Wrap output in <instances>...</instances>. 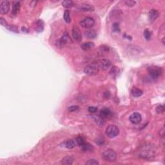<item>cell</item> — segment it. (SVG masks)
<instances>
[{
  "mask_svg": "<svg viewBox=\"0 0 165 165\" xmlns=\"http://www.w3.org/2000/svg\"><path fill=\"white\" fill-rule=\"evenodd\" d=\"M156 147L153 144L145 143L141 145L138 150V155L143 159H150L155 156Z\"/></svg>",
  "mask_w": 165,
  "mask_h": 165,
  "instance_id": "obj_1",
  "label": "cell"
},
{
  "mask_svg": "<svg viewBox=\"0 0 165 165\" xmlns=\"http://www.w3.org/2000/svg\"><path fill=\"white\" fill-rule=\"evenodd\" d=\"M103 159L108 162H113L117 159V153L113 150L108 149L102 154Z\"/></svg>",
  "mask_w": 165,
  "mask_h": 165,
  "instance_id": "obj_2",
  "label": "cell"
},
{
  "mask_svg": "<svg viewBox=\"0 0 165 165\" xmlns=\"http://www.w3.org/2000/svg\"><path fill=\"white\" fill-rule=\"evenodd\" d=\"M150 76L153 79H157L161 76L163 73V69L157 66H150L147 69Z\"/></svg>",
  "mask_w": 165,
  "mask_h": 165,
  "instance_id": "obj_3",
  "label": "cell"
},
{
  "mask_svg": "<svg viewBox=\"0 0 165 165\" xmlns=\"http://www.w3.org/2000/svg\"><path fill=\"white\" fill-rule=\"evenodd\" d=\"M99 71V67L98 63H94L86 66L84 69V72L88 76H94L98 73Z\"/></svg>",
  "mask_w": 165,
  "mask_h": 165,
  "instance_id": "obj_4",
  "label": "cell"
},
{
  "mask_svg": "<svg viewBox=\"0 0 165 165\" xmlns=\"http://www.w3.org/2000/svg\"><path fill=\"white\" fill-rule=\"evenodd\" d=\"M119 134V129L116 125H110L106 129V134L108 137L113 138L117 137Z\"/></svg>",
  "mask_w": 165,
  "mask_h": 165,
  "instance_id": "obj_5",
  "label": "cell"
},
{
  "mask_svg": "<svg viewBox=\"0 0 165 165\" xmlns=\"http://www.w3.org/2000/svg\"><path fill=\"white\" fill-rule=\"evenodd\" d=\"M80 25L85 29H90L95 25V20L91 17L84 18L80 21Z\"/></svg>",
  "mask_w": 165,
  "mask_h": 165,
  "instance_id": "obj_6",
  "label": "cell"
},
{
  "mask_svg": "<svg viewBox=\"0 0 165 165\" xmlns=\"http://www.w3.org/2000/svg\"><path fill=\"white\" fill-rule=\"evenodd\" d=\"M69 37L67 33H65L64 35L63 36V37H62L61 38L57 40V41H55V46L58 47V48H63V47L67 43V41L68 40H69Z\"/></svg>",
  "mask_w": 165,
  "mask_h": 165,
  "instance_id": "obj_7",
  "label": "cell"
},
{
  "mask_svg": "<svg viewBox=\"0 0 165 165\" xmlns=\"http://www.w3.org/2000/svg\"><path fill=\"white\" fill-rule=\"evenodd\" d=\"M98 64L99 65V67L101 68L102 70H108V69L110 67L112 63H111V61L109 59H101V60L98 62Z\"/></svg>",
  "mask_w": 165,
  "mask_h": 165,
  "instance_id": "obj_8",
  "label": "cell"
},
{
  "mask_svg": "<svg viewBox=\"0 0 165 165\" xmlns=\"http://www.w3.org/2000/svg\"><path fill=\"white\" fill-rule=\"evenodd\" d=\"M130 121L133 124H139L142 121V116L138 112H134L130 116Z\"/></svg>",
  "mask_w": 165,
  "mask_h": 165,
  "instance_id": "obj_9",
  "label": "cell"
},
{
  "mask_svg": "<svg viewBox=\"0 0 165 165\" xmlns=\"http://www.w3.org/2000/svg\"><path fill=\"white\" fill-rule=\"evenodd\" d=\"M10 9V3L8 1H3L0 3V13L1 14H6L9 12Z\"/></svg>",
  "mask_w": 165,
  "mask_h": 165,
  "instance_id": "obj_10",
  "label": "cell"
},
{
  "mask_svg": "<svg viewBox=\"0 0 165 165\" xmlns=\"http://www.w3.org/2000/svg\"><path fill=\"white\" fill-rule=\"evenodd\" d=\"M72 36L76 41H81V39H82V36H81V33L80 32V30L79 28L77 27H73L72 30Z\"/></svg>",
  "mask_w": 165,
  "mask_h": 165,
  "instance_id": "obj_11",
  "label": "cell"
},
{
  "mask_svg": "<svg viewBox=\"0 0 165 165\" xmlns=\"http://www.w3.org/2000/svg\"><path fill=\"white\" fill-rule=\"evenodd\" d=\"M77 9L83 12H92L94 10V7L90 4L83 3L77 7Z\"/></svg>",
  "mask_w": 165,
  "mask_h": 165,
  "instance_id": "obj_12",
  "label": "cell"
},
{
  "mask_svg": "<svg viewBox=\"0 0 165 165\" xmlns=\"http://www.w3.org/2000/svg\"><path fill=\"white\" fill-rule=\"evenodd\" d=\"M159 16V13L157 10L152 9L148 13V18H149V20L150 21H153L156 20L158 18Z\"/></svg>",
  "mask_w": 165,
  "mask_h": 165,
  "instance_id": "obj_13",
  "label": "cell"
},
{
  "mask_svg": "<svg viewBox=\"0 0 165 165\" xmlns=\"http://www.w3.org/2000/svg\"><path fill=\"white\" fill-rule=\"evenodd\" d=\"M111 115V111L108 108H104L102 110L100 111V114H99V117H101L103 119H105L107 118Z\"/></svg>",
  "mask_w": 165,
  "mask_h": 165,
  "instance_id": "obj_14",
  "label": "cell"
},
{
  "mask_svg": "<svg viewBox=\"0 0 165 165\" xmlns=\"http://www.w3.org/2000/svg\"><path fill=\"white\" fill-rule=\"evenodd\" d=\"M20 3L19 1H14L13 3V5H12V13L14 16H16L19 12V9H20Z\"/></svg>",
  "mask_w": 165,
  "mask_h": 165,
  "instance_id": "obj_15",
  "label": "cell"
},
{
  "mask_svg": "<svg viewBox=\"0 0 165 165\" xmlns=\"http://www.w3.org/2000/svg\"><path fill=\"white\" fill-rule=\"evenodd\" d=\"M95 46L94 43L92 42H87V43H84L81 45V48L84 50H89L90 49L92 48L93 47Z\"/></svg>",
  "mask_w": 165,
  "mask_h": 165,
  "instance_id": "obj_16",
  "label": "cell"
},
{
  "mask_svg": "<svg viewBox=\"0 0 165 165\" xmlns=\"http://www.w3.org/2000/svg\"><path fill=\"white\" fill-rule=\"evenodd\" d=\"M143 91L139 88H136V87H134L132 90V94L133 96L135 97V98H138V97L141 96L143 95Z\"/></svg>",
  "mask_w": 165,
  "mask_h": 165,
  "instance_id": "obj_17",
  "label": "cell"
},
{
  "mask_svg": "<svg viewBox=\"0 0 165 165\" xmlns=\"http://www.w3.org/2000/svg\"><path fill=\"white\" fill-rule=\"evenodd\" d=\"M64 145L66 148H69V149H72V148H75L76 144V143L74 142V141H73V140H72V139H69L65 141Z\"/></svg>",
  "mask_w": 165,
  "mask_h": 165,
  "instance_id": "obj_18",
  "label": "cell"
},
{
  "mask_svg": "<svg viewBox=\"0 0 165 165\" xmlns=\"http://www.w3.org/2000/svg\"><path fill=\"white\" fill-rule=\"evenodd\" d=\"M73 163V159L72 157L67 156L63 158L61 161V163L64 165L72 164Z\"/></svg>",
  "mask_w": 165,
  "mask_h": 165,
  "instance_id": "obj_19",
  "label": "cell"
},
{
  "mask_svg": "<svg viewBox=\"0 0 165 165\" xmlns=\"http://www.w3.org/2000/svg\"><path fill=\"white\" fill-rule=\"evenodd\" d=\"M85 36L89 39H94L96 37L97 33L94 30H88L85 32Z\"/></svg>",
  "mask_w": 165,
  "mask_h": 165,
  "instance_id": "obj_20",
  "label": "cell"
},
{
  "mask_svg": "<svg viewBox=\"0 0 165 165\" xmlns=\"http://www.w3.org/2000/svg\"><path fill=\"white\" fill-rule=\"evenodd\" d=\"M62 5L66 9H70L73 6V3L70 0H65L62 2Z\"/></svg>",
  "mask_w": 165,
  "mask_h": 165,
  "instance_id": "obj_21",
  "label": "cell"
},
{
  "mask_svg": "<svg viewBox=\"0 0 165 165\" xmlns=\"http://www.w3.org/2000/svg\"><path fill=\"white\" fill-rule=\"evenodd\" d=\"M81 148H82L83 150L85 151V152H91L93 150V147L92 145L89 143H87Z\"/></svg>",
  "mask_w": 165,
  "mask_h": 165,
  "instance_id": "obj_22",
  "label": "cell"
},
{
  "mask_svg": "<svg viewBox=\"0 0 165 165\" xmlns=\"http://www.w3.org/2000/svg\"><path fill=\"white\" fill-rule=\"evenodd\" d=\"M76 141L77 145L81 147H82L83 145L86 143V141H84V139L82 138V137H80V136L77 137V138H76Z\"/></svg>",
  "mask_w": 165,
  "mask_h": 165,
  "instance_id": "obj_23",
  "label": "cell"
},
{
  "mask_svg": "<svg viewBox=\"0 0 165 165\" xmlns=\"http://www.w3.org/2000/svg\"><path fill=\"white\" fill-rule=\"evenodd\" d=\"M144 37L146 39V40H150L152 37V33L150 30H149L148 29H146V30L144 31Z\"/></svg>",
  "mask_w": 165,
  "mask_h": 165,
  "instance_id": "obj_24",
  "label": "cell"
},
{
  "mask_svg": "<svg viewBox=\"0 0 165 165\" xmlns=\"http://www.w3.org/2000/svg\"><path fill=\"white\" fill-rule=\"evenodd\" d=\"M64 19L65 21L67 23H70L71 21V18H70V12L69 10H65L64 12Z\"/></svg>",
  "mask_w": 165,
  "mask_h": 165,
  "instance_id": "obj_25",
  "label": "cell"
},
{
  "mask_svg": "<svg viewBox=\"0 0 165 165\" xmlns=\"http://www.w3.org/2000/svg\"><path fill=\"white\" fill-rule=\"evenodd\" d=\"M112 30L114 32H120V28L118 23H114L112 25Z\"/></svg>",
  "mask_w": 165,
  "mask_h": 165,
  "instance_id": "obj_26",
  "label": "cell"
},
{
  "mask_svg": "<svg viewBox=\"0 0 165 165\" xmlns=\"http://www.w3.org/2000/svg\"><path fill=\"white\" fill-rule=\"evenodd\" d=\"M118 72H119L118 69H117L116 66H113V67L112 69V70H110V74L112 75L113 77H115V76H116L117 75Z\"/></svg>",
  "mask_w": 165,
  "mask_h": 165,
  "instance_id": "obj_27",
  "label": "cell"
},
{
  "mask_svg": "<svg viewBox=\"0 0 165 165\" xmlns=\"http://www.w3.org/2000/svg\"><path fill=\"white\" fill-rule=\"evenodd\" d=\"M156 112L157 113H163L164 112V105H159L156 108Z\"/></svg>",
  "mask_w": 165,
  "mask_h": 165,
  "instance_id": "obj_28",
  "label": "cell"
},
{
  "mask_svg": "<svg viewBox=\"0 0 165 165\" xmlns=\"http://www.w3.org/2000/svg\"><path fill=\"white\" fill-rule=\"evenodd\" d=\"M99 162L97 161L95 159H90L86 163V164H88V165H98L99 164Z\"/></svg>",
  "mask_w": 165,
  "mask_h": 165,
  "instance_id": "obj_29",
  "label": "cell"
},
{
  "mask_svg": "<svg viewBox=\"0 0 165 165\" xmlns=\"http://www.w3.org/2000/svg\"><path fill=\"white\" fill-rule=\"evenodd\" d=\"M79 109V106H76V105H73V106H71L68 109V110L69 112H74V111L77 110Z\"/></svg>",
  "mask_w": 165,
  "mask_h": 165,
  "instance_id": "obj_30",
  "label": "cell"
},
{
  "mask_svg": "<svg viewBox=\"0 0 165 165\" xmlns=\"http://www.w3.org/2000/svg\"><path fill=\"white\" fill-rule=\"evenodd\" d=\"M98 111V108L95 106H90L88 108V112L91 113H94Z\"/></svg>",
  "mask_w": 165,
  "mask_h": 165,
  "instance_id": "obj_31",
  "label": "cell"
},
{
  "mask_svg": "<svg viewBox=\"0 0 165 165\" xmlns=\"http://www.w3.org/2000/svg\"><path fill=\"white\" fill-rule=\"evenodd\" d=\"M0 24L2 26H3V27H8V24L7 23L6 20L4 18H0Z\"/></svg>",
  "mask_w": 165,
  "mask_h": 165,
  "instance_id": "obj_32",
  "label": "cell"
},
{
  "mask_svg": "<svg viewBox=\"0 0 165 165\" xmlns=\"http://www.w3.org/2000/svg\"><path fill=\"white\" fill-rule=\"evenodd\" d=\"M7 28H8V29H9V30H11V31L14 32H18V30L17 27H14V26H13V25L8 26Z\"/></svg>",
  "mask_w": 165,
  "mask_h": 165,
  "instance_id": "obj_33",
  "label": "cell"
},
{
  "mask_svg": "<svg viewBox=\"0 0 165 165\" xmlns=\"http://www.w3.org/2000/svg\"><path fill=\"white\" fill-rule=\"evenodd\" d=\"M125 3L127 6L128 7H133L135 4V1H126Z\"/></svg>",
  "mask_w": 165,
  "mask_h": 165,
  "instance_id": "obj_34",
  "label": "cell"
},
{
  "mask_svg": "<svg viewBox=\"0 0 165 165\" xmlns=\"http://www.w3.org/2000/svg\"><path fill=\"white\" fill-rule=\"evenodd\" d=\"M104 143H105L104 139H98V141H96V143L99 145H103L104 144Z\"/></svg>",
  "mask_w": 165,
  "mask_h": 165,
  "instance_id": "obj_35",
  "label": "cell"
},
{
  "mask_svg": "<svg viewBox=\"0 0 165 165\" xmlns=\"http://www.w3.org/2000/svg\"><path fill=\"white\" fill-rule=\"evenodd\" d=\"M104 95H105V98H106V99H108V98H110V92H106L104 93Z\"/></svg>",
  "mask_w": 165,
  "mask_h": 165,
  "instance_id": "obj_36",
  "label": "cell"
}]
</instances>
